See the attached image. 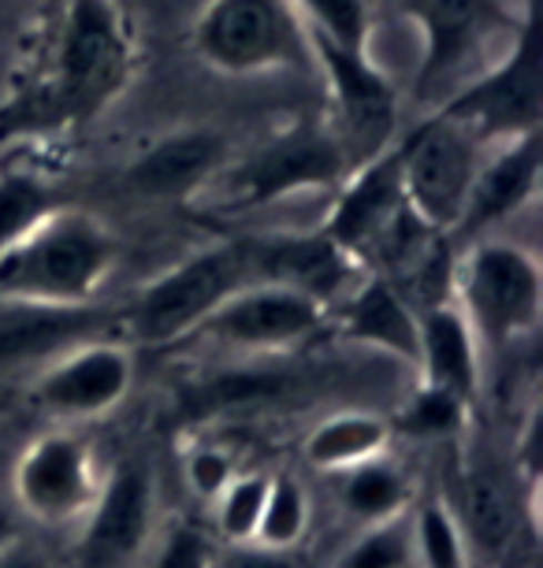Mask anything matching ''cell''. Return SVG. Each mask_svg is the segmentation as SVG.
Instances as JSON below:
<instances>
[{
  "label": "cell",
  "instance_id": "8992f818",
  "mask_svg": "<svg viewBox=\"0 0 543 568\" xmlns=\"http://www.w3.org/2000/svg\"><path fill=\"white\" fill-rule=\"evenodd\" d=\"M350 171V156L328 126L298 123L253 145L247 156H228L194 201L217 216H250L316 190H339Z\"/></svg>",
  "mask_w": 543,
  "mask_h": 568
},
{
  "label": "cell",
  "instance_id": "9c48e42d",
  "mask_svg": "<svg viewBox=\"0 0 543 568\" xmlns=\"http://www.w3.org/2000/svg\"><path fill=\"white\" fill-rule=\"evenodd\" d=\"M161 471L142 449L104 465L101 490L68 535L71 568H138L161 528Z\"/></svg>",
  "mask_w": 543,
  "mask_h": 568
},
{
  "label": "cell",
  "instance_id": "83f0119b",
  "mask_svg": "<svg viewBox=\"0 0 543 568\" xmlns=\"http://www.w3.org/2000/svg\"><path fill=\"white\" fill-rule=\"evenodd\" d=\"M272 468H242L228 487L220 490L217 501L205 509L209 531L217 535L220 546H242L253 542L261 524L264 495H269Z\"/></svg>",
  "mask_w": 543,
  "mask_h": 568
},
{
  "label": "cell",
  "instance_id": "9a60e30c",
  "mask_svg": "<svg viewBox=\"0 0 543 568\" xmlns=\"http://www.w3.org/2000/svg\"><path fill=\"white\" fill-rule=\"evenodd\" d=\"M540 60L529 34H521L517 49H510L492 71L457 90L440 112L470 126L484 145H495L540 131Z\"/></svg>",
  "mask_w": 543,
  "mask_h": 568
},
{
  "label": "cell",
  "instance_id": "4fadbf2b",
  "mask_svg": "<svg viewBox=\"0 0 543 568\" xmlns=\"http://www.w3.org/2000/svg\"><path fill=\"white\" fill-rule=\"evenodd\" d=\"M115 335L123 338V313L104 302L41 305L0 297V383L23 387L68 349Z\"/></svg>",
  "mask_w": 543,
  "mask_h": 568
},
{
  "label": "cell",
  "instance_id": "4dcf8cb0",
  "mask_svg": "<svg viewBox=\"0 0 543 568\" xmlns=\"http://www.w3.org/2000/svg\"><path fill=\"white\" fill-rule=\"evenodd\" d=\"M217 554L220 542L209 531V524L175 517V520H161V528H157L138 568H212L217 565Z\"/></svg>",
  "mask_w": 543,
  "mask_h": 568
},
{
  "label": "cell",
  "instance_id": "d4e9b609",
  "mask_svg": "<svg viewBox=\"0 0 543 568\" xmlns=\"http://www.w3.org/2000/svg\"><path fill=\"white\" fill-rule=\"evenodd\" d=\"M410 535L418 568H473L470 542L440 484L418 490L410 506Z\"/></svg>",
  "mask_w": 543,
  "mask_h": 568
},
{
  "label": "cell",
  "instance_id": "2e32d148",
  "mask_svg": "<svg viewBox=\"0 0 543 568\" xmlns=\"http://www.w3.org/2000/svg\"><path fill=\"white\" fill-rule=\"evenodd\" d=\"M406 194H402V175H399V156L395 142L383 153H376L365 164H358L350 175L339 182L332 212L316 231L324 239H332L346 256H354L365 272L369 256L380 250V242L410 216Z\"/></svg>",
  "mask_w": 543,
  "mask_h": 568
},
{
  "label": "cell",
  "instance_id": "f546056e",
  "mask_svg": "<svg viewBox=\"0 0 543 568\" xmlns=\"http://www.w3.org/2000/svg\"><path fill=\"white\" fill-rule=\"evenodd\" d=\"M57 209V197L38 175H27V171L0 175V253L16 245L27 231H34Z\"/></svg>",
  "mask_w": 543,
  "mask_h": 568
},
{
  "label": "cell",
  "instance_id": "cb8c5ba5",
  "mask_svg": "<svg viewBox=\"0 0 543 568\" xmlns=\"http://www.w3.org/2000/svg\"><path fill=\"white\" fill-rule=\"evenodd\" d=\"M391 420V435L406 438V443L418 446H432V449H446L454 446L470 427L481 420V413L473 405H465L462 398H454L451 390L429 387V383H418L395 402V409L388 413Z\"/></svg>",
  "mask_w": 543,
  "mask_h": 568
},
{
  "label": "cell",
  "instance_id": "e575fe53",
  "mask_svg": "<svg viewBox=\"0 0 543 568\" xmlns=\"http://www.w3.org/2000/svg\"><path fill=\"white\" fill-rule=\"evenodd\" d=\"M27 520L19 517V509L12 506V498H8V490H0V546H8L19 535H27Z\"/></svg>",
  "mask_w": 543,
  "mask_h": 568
},
{
  "label": "cell",
  "instance_id": "3957f363",
  "mask_svg": "<svg viewBox=\"0 0 543 568\" xmlns=\"http://www.w3.org/2000/svg\"><path fill=\"white\" fill-rule=\"evenodd\" d=\"M120 264V242L98 216L57 209L0 253V297L41 305H90Z\"/></svg>",
  "mask_w": 543,
  "mask_h": 568
},
{
  "label": "cell",
  "instance_id": "f1b7e54d",
  "mask_svg": "<svg viewBox=\"0 0 543 568\" xmlns=\"http://www.w3.org/2000/svg\"><path fill=\"white\" fill-rule=\"evenodd\" d=\"M239 471H242L239 449L228 446L217 435H198L194 443L183 446V454H179V484H183V495L194 501L201 513L217 501V495L239 476Z\"/></svg>",
  "mask_w": 543,
  "mask_h": 568
},
{
  "label": "cell",
  "instance_id": "52a82bcc",
  "mask_svg": "<svg viewBox=\"0 0 543 568\" xmlns=\"http://www.w3.org/2000/svg\"><path fill=\"white\" fill-rule=\"evenodd\" d=\"M332 327V308L286 283H250L220 302L172 353L201 361H275L313 346Z\"/></svg>",
  "mask_w": 543,
  "mask_h": 568
},
{
  "label": "cell",
  "instance_id": "603a6c76",
  "mask_svg": "<svg viewBox=\"0 0 543 568\" xmlns=\"http://www.w3.org/2000/svg\"><path fill=\"white\" fill-rule=\"evenodd\" d=\"M321 484L332 490V509L335 517L350 524V528H365V524L399 517L413 506L421 484L413 479V471L406 468L395 449L380 457H369L361 465L324 476Z\"/></svg>",
  "mask_w": 543,
  "mask_h": 568
},
{
  "label": "cell",
  "instance_id": "ac0fdd59",
  "mask_svg": "<svg viewBox=\"0 0 543 568\" xmlns=\"http://www.w3.org/2000/svg\"><path fill=\"white\" fill-rule=\"evenodd\" d=\"M540 194V131L506 138V142L487 145L484 164L476 171L473 190L465 197L462 220L451 231L454 245L484 239L506 220L521 216Z\"/></svg>",
  "mask_w": 543,
  "mask_h": 568
},
{
  "label": "cell",
  "instance_id": "d590c367",
  "mask_svg": "<svg viewBox=\"0 0 543 568\" xmlns=\"http://www.w3.org/2000/svg\"><path fill=\"white\" fill-rule=\"evenodd\" d=\"M525 568H532V565H525Z\"/></svg>",
  "mask_w": 543,
  "mask_h": 568
},
{
  "label": "cell",
  "instance_id": "5b68a950",
  "mask_svg": "<svg viewBox=\"0 0 543 568\" xmlns=\"http://www.w3.org/2000/svg\"><path fill=\"white\" fill-rule=\"evenodd\" d=\"M261 283L258 239H223L201 245L164 267L131 297L123 313V338L134 349L172 353L220 302Z\"/></svg>",
  "mask_w": 543,
  "mask_h": 568
},
{
  "label": "cell",
  "instance_id": "1f68e13d",
  "mask_svg": "<svg viewBox=\"0 0 543 568\" xmlns=\"http://www.w3.org/2000/svg\"><path fill=\"white\" fill-rule=\"evenodd\" d=\"M309 38L339 49H369V0H291Z\"/></svg>",
  "mask_w": 543,
  "mask_h": 568
},
{
  "label": "cell",
  "instance_id": "277c9868",
  "mask_svg": "<svg viewBox=\"0 0 543 568\" xmlns=\"http://www.w3.org/2000/svg\"><path fill=\"white\" fill-rule=\"evenodd\" d=\"M451 297L481 342L484 364L514 357L536 338L543 313V272L529 245L484 234L457 245L451 261Z\"/></svg>",
  "mask_w": 543,
  "mask_h": 568
},
{
  "label": "cell",
  "instance_id": "d6a6232c",
  "mask_svg": "<svg viewBox=\"0 0 543 568\" xmlns=\"http://www.w3.org/2000/svg\"><path fill=\"white\" fill-rule=\"evenodd\" d=\"M212 568H302V550H269L261 542L220 546Z\"/></svg>",
  "mask_w": 543,
  "mask_h": 568
},
{
  "label": "cell",
  "instance_id": "836d02e7",
  "mask_svg": "<svg viewBox=\"0 0 543 568\" xmlns=\"http://www.w3.org/2000/svg\"><path fill=\"white\" fill-rule=\"evenodd\" d=\"M0 568H60L46 542H38L34 531L19 535L8 546H0Z\"/></svg>",
  "mask_w": 543,
  "mask_h": 568
},
{
  "label": "cell",
  "instance_id": "6da1fadb",
  "mask_svg": "<svg viewBox=\"0 0 543 568\" xmlns=\"http://www.w3.org/2000/svg\"><path fill=\"white\" fill-rule=\"evenodd\" d=\"M134 71V41L115 0H63L38 57L0 101V142L46 138L101 115Z\"/></svg>",
  "mask_w": 543,
  "mask_h": 568
},
{
  "label": "cell",
  "instance_id": "484cf974",
  "mask_svg": "<svg viewBox=\"0 0 543 568\" xmlns=\"http://www.w3.org/2000/svg\"><path fill=\"white\" fill-rule=\"evenodd\" d=\"M313 487L309 479L298 476L294 468H272L269 495H264L261 524L253 542L269 546V550H302L309 531H313Z\"/></svg>",
  "mask_w": 543,
  "mask_h": 568
},
{
  "label": "cell",
  "instance_id": "5bb4252c",
  "mask_svg": "<svg viewBox=\"0 0 543 568\" xmlns=\"http://www.w3.org/2000/svg\"><path fill=\"white\" fill-rule=\"evenodd\" d=\"M309 49L332 90L335 123L328 131L339 138L350 168L365 164L383 153L395 134V85L369 60V49H339L321 38H309Z\"/></svg>",
  "mask_w": 543,
  "mask_h": 568
},
{
  "label": "cell",
  "instance_id": "30bf717a",
  "mask_svg": "<svg viewBox=\"0 0 543 568\" xmlns=\"http://www.w3.org/2000/svg\"><path fill=\"white\" fill-rule=\"evenodd\" d=\"M198 57L223 74L294 71L313 63L291 0H209L194 27Z\"/></svg>",
  "mask_w": 543,
  "mask_h": 568
},
{
  "label": "cell",
  "instance_id": "ffe728a7",
  "mask_svg": "<svg viewBox=\"0 0 543 568\" xmlns=\"http://www.w3.org/2000/svg\"><path fill=\"white\" fill-rule=\"evenodd\" d=\"M413 379L451 390L454 398L473 405L476 413L487 398V364L481 342H476L470 320L462 316L451 294L421 308V342Z\"/></svg>",
  "mask_w": 543,
  "mask_h": 568
},
{
  "label": "cell",
  "instance_id": "e0dca14e",
  "mask_svg": "<svg viewBox=\"0 0 543 568\" xmlns=\"http://www.w3.org/2000/svg\"><path fill=\"white\" fill-rule=\"evenodd\" d=\"M421 27L424 52L418 68V98L443 85L481 52L487 41L510 30L503 0H402Z\"/></svg>",
  "mask_w": 543,
  "mask_h": 568
},
{
  "label": "cell",
  "instance_id": "4316f807",
  "mask_svg": "<svg viewBox=\"0 0 543 568\" xmlns=\"http://www.w3.org/2000/svg\"><path fill=\"white\" fill-rule=\"evenodd\" d=\"M328 568H418L410 535V509L399 517L350 528V535L328 557Z\"/></svg>",
  "mask_w": 543,
  "mask_h": 568
},
{
  "label": "cell",
  "instance_id": "7402d4cb",
  "mask_svg": "<svg viewBox=\"0 0 543 568\" xmlns=\"http://www.w3.org/2000/svg\"><path fill=\"white\" fill-rule=\"evenodd\" d=\"M395 449L388 413L372 409V405H343L324 416H316L298 438V465L309 476L324 479L335 471H346L369 457H380Z\"/></svg>",
  "mask_w": 543,
  "mask_h": 568
},
{
  "label": "cell",
  "instance_id": "7c38bea8",
  "mask_svg": "<svg viewBox=\"0 0 543 568\" xmlns=\"http://www.w3.org/2000/svg\"><path fill=\"white\" fill-rule=\"evenodd\" d=\"M138 379V349L127 338L74 346L23 383V398L52 427H87L123 409Z\"/></svg>",
  "mask_w": 543,
  "mask_h": 568
},
{
  "label": "cell",
  "instance_id": "7a4b0ae2",
  "mask_svg": "<svg viewBox=\"0 0 543 568\" xmlns=\"http://www.w3.org/2000/svg\"><path fill=\"white\" fill-rule=\"evenodd\" d=\"M440 490L451 501L470 542L473 568H525L521 561L540 535V495L517 479L506 446L484 435L481 420L443 449Z\"/></svg>",
  "mask_w": 543,
  "mask_h": 568
},
{
  "label": "cell",
  "instance_id": "44dd1931",
  "mask_svg": "<svg viewBox=\"0 0 543 568\" xmlns=\"http://www.w3.org/2000/svg\"><path fill=\"white\" fill-rule=\"evenodd\" d=\"M231 149L217 131H175L138 153L127 168V190L145 201H194L228 164Z\"/></svg>",
  "mask_w": 543,
  "mask_h": 568
},
{
  "label": "cell",
  "instance_id": "8fae6325",
  "mask_svg": "<svg viewBox=\"0 0 543 568\" xmlns=\"http://www.w3.org/2000/svg\"><path fill=\"white\" fill-rule=\"evenodd\" d=\"M487 145L470 126L443 112H432L406 138L395 142L402 194L424 227L451 239L462 220L465 197L473 190L476 171L484 164Z\"/></svg>",
  "mask_w": 543,
  "mask_h": 568
},
{
  "label": "cell",
  "instance_id": "ba28073f",
  "mask_svg": "<svg viewBox=\"0 0 543 568\" xmlns=\"http://www.w3.org/2000/svg\"><path fill=\"white\" fill-rule=\"evenodd\" d=\"M104 465L82 427H49L19 449L4 490L30 531L71 535L98 498Z\"/></svg>",
  "mask_w": 543,
  "mask_h": 568
},
{
  "label": "cell",
  "instance_id": "d6986e66",
  "mask_svg": "<svg viewBox=\"0 0 543 568\" xmlns=\"http://www.w3.org/2000/svg\"><path fill=\"white\" fill-rule=\"evenodd\" d=\"M332 327L350 346L380 353V357L402 364L413 375L421 342V313L402 294V286L391 283L388 275H361L343 302L332 308Z\"/></svg>",
  "mask_w": 543,
  "mask_h": 568
}]
</instances>
